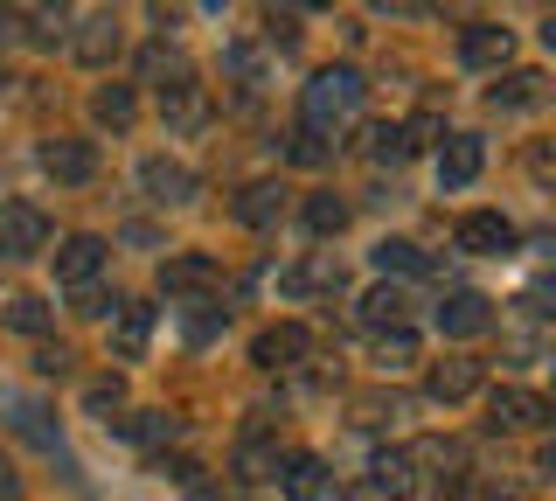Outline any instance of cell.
I'll list each match as a JSON object with an SVG mask.
<instances>
[{"label":"cell","instance_id":"cell-28","mask_svg":"<svg viewBox=\"0 0 556 501\" xmlns=\"http://www.w3.org/2000/svg\"><path fill=\"white\" fill-rule=\"evenodd\" d=\"M425 265H431V258L417 251L410 237H382V245H376V272H425Z\"/></svg>","mask_w":556,"mask_h":501},{"label":"cell","instance_id":"cell-15","mask_svg":"<svg viewBox=\"0 0 556 501\" xmlns=\"http://www.w3.org/2000/svg\"><path fill=\"white\" fill-rule=\"evenodd\" d=\"M161 118H167V133H202V126H208L202 84H195V77H174L167 91H161Z\"/></svg>","mask_w":556,"mask_h":501},{"label":"cell","instance_id":"cell-1","mask_svg":"<svg viewBox=\"0 0 556 501\" xmlns=\"http://www.w3.org/2000/svg\"><path fill=\"white\" fill-rule=\"evenodd\" d=\"M362 98H369L362 71H348V63L320 71V77L306 84V133H327V126H341V118H355V112H362Z\"/></svg>","mask_w":556,"mask_h":501},{"label":"cell","instance_id":"cell-35","mask_svg":"<svg viewBox=\"0 0 556 501\" xmlns=\"http://www.w3.org/2000/svg\"><path fill=\"white\" fill-rule=\"evenodd\" d=\"M292 161H300V167H320V161H327V140L300 126V133H292Z\"/></svg>","mask_w":556,"mask_h":501},{"label":"cell","instance_id":"cell-24","mask_svg":"<svg viewBox=\"0 0 556 501\" xmlns=\"http://www.w3.org/2000/svg\"><path fill=\"white\" fill-rule=\"evenodd\" d=\"M118 431L139 439V446H174V439H181V418H174V411H139V418H126Z\"/></svg>","mask_w":556,"mask_h":501},{"label":"cell","instance_id":"cell-34","mask_svg":"<svg viewBox=\"0 0 556 501\" xmlns=\"http://www.w3.org/2000/svg\"><path fill=\"white\" fill-rule=\"evenodd\" d=\"M118 404H126V384H118V376H104V384L84 390V411H91V418H104V411H118Z\"/></svg>","mask_w":556,"mask_h":501},{"label":"cell","instance_id":"cell-6","mask_svg":"<svg viewBox=\"0 0 556 501\" xmlns=\"http://www.w3.org/2000/svg\"><path fill=\"white\" fill-rule=\"evenodd\" d=\"M313 355V335L300 321H278V327H265V335L251 341V362L257 370H300V362Z\"/></svg>","mask_w":556,"mask_h":501},{"label":"cell","instance_id":"cell-12","mask_svg":"<svg viewBox=\"0 0 556 501\" xmlns=\"http://www.w3.org/2000/svg\"><path fill=\"white\" fill-rule=\"evenodd\" d=\"M56 286H77V292H91V279L104 272V237H63L56 251Z\"/></svg>","mask_w":556,"mask_h":501},{"label":"cell","instance_id":"cell-32","mask_svg":"<svg viewBox=\"0 0 556 501\" xmlns=\"http://www.w3.org/2000/svg\"><path fill=\"white\" fill-rule=\"evenodd\" d=\"M63 36H70V14H63V8H35V14H28V42L56 49Z\"/></svg>","mask_w":556,"mask_h":501},{"label":"cell","instance_id":"cell-36","mask_svg":"<svg viewBox=\"0 0 556 501\" xmlns=\"http://www.w3.org/2000/svg\"><path fill=\"white\" fill-rule=\"evenodd\" d=\"M118 306H126V300H112V292H84V300H77V314H84V321H112Z\"/></svg>","mask_w":556,"mask_h":501},{"label":"cell","instance_id":"cell-3","mask_svg":"<svg viewBox=\"0 0 556 501\" xmlns=\"http://www.w3.org/2000/svg\"><path fill=\"white\" fill-rule=\"evenodd\" d=\"M404 460H410L417 501H425V494H439V488H452V480H459V466H466V446H459V439H417Z\"/></svg>","mask_w":556,"mask_h":501},{"label":"cell","instance_id":"cell-5","mask_svg":"<svg viewBox=\"0 0 556 501\" xmlns=\"http://www.w3.org/2000/svg\"><path fill=\"white\" fill-rule=\"evenodd\" d=\"M486 425L494 431H543L549 425V397H535L521 384H501L494 397H486Z\"/></svg>","mask_w":556,"mask_h":501},{"label":"cell","instance_id":"cell-19","mask_svg":"<svg viewBox=\"0 0 556 501\" xmlns=\"http://www.w3.org/2000/svg\"><path fill=\"white\" fill-rule=\"evenodd\" d=\"M278 210H286V188H278V181H251V188L230 202V216L243 223V230H271Z\"/></svg>","mask_w":556,"mask_h":501},{"label":"cell","instance_id":"cell-39","mask_svg":"<svg viewBox=\"0 0 556 501\" xmlns=\"http://www.w3.org/2000/svg\"><path fill=\"white\" fill-rule=\"evenodd\" d=\"M0 501H22V474H14L8 460H0Z\"/></svg>","mask_w":556,"mask_h":501},{"label":"cell","instance_id":"cell-17","mask_svg":"<svg viewBox=\"0 0 556 501\" xmlns=\"http://www.w3.org/2000/svg\"><path fill=\"white\" fill-rule=\"evenodd\" d=\"M486 105L494 112H535V105H549V77L543 71H515V77H501L494 91H486Z\"/></svg>","mask_w":556,"mask_h":501},{"label":"cell","instance_id":"cell-25","mask_svg":"<svg viewBox=\"0 0 556 501\" xmlns=\"http://www.w3.org/2000/svg\"><path fill=\"white\" fill-rule=\"evenodd\" d=\"M0 321H8L14 335H49V321H56V314H49V306L35 300V292H14V300L0 306Z\"/></svg>","mask_w":556,"mask_h":501},{"label":"cell","instance_id":"cell-20","mask_svg":"<svg viewBox=\"0 0 556 501\" xmlns=\"http://www.w3.org/2000/svg\"><path fill=\"white\" fill-rule=\"evenodd\" d=\"M0 411H8V425L14 431H22V439H35V446H42V453H56V425H49V411L42 404H28V397H14V390H0Z\"/></svg>","mask_w":556,"mask_h":501},{"label":"cell","instance_id":"cell-11","mask_svg":"<svg viewBox=\"0 0 556 501\" xmlns=\"http://www.w3.org/2000/svg\"><path fill=\"white\" fill-rule=\"evenodd\" d=\"M486 327H494V300H486V292H445L439 300V335L473 341V335H486Z\"/></svg>","mask_w":556,"mask_h":501},{"label":"cell","instance_id":"cell-4","mask_svg":"<svg viewBox=\"0 0 556 501\" xmlns=\"http://www.w3.org/2000/svg\"><path fill=\"white\" fill-rule=\"evenodd\" d=\"M452 251H466V258H508L515 251V223L501 216V210H473V216L452 223Z\"/></svg>","mask_w":556,"mask_h":501},{"label":"cell","instance_id":"cell-33","mask_svg":"<svg viewBox=\"0 0 556 501\" xmlns=\"http://www.w3.org/2000/svg\"><path fill=\"white\" fill-rule=\"evenodd\" d=\"M223 63H230V77H243V84L265 77V57H257L251 42H230V49H223Z\"/></svg>","mask_w":556,"mask_h":501},{"label":"cell","instance_id":"cell-41","mask_svg":"<svg viewBox=\"0 0 556 501\" xmlns=\"http://www.w3.org/2000/svg\"><path fill=\"white\" fill-rule=\"evenodd\" d=\"M494 501H515V494H494Z\"/></svg>","mask_w":556,"mask_h":501},{"label":"cell","instance_id":"cell-16","mask_svg":"<svg viewBox=\"0 0 556 501\" xmlns=\"http://www.w3.org/2000/svg\"><path fill=\"white\" fill-rule=\"evenodd\" d=\"M480 376H486V362H473V355H452V362H431L425 390L439 397V404H459V397H473V390H480Z\"/></svg>","mask_w":556,"mask_h":501},{"label":"cell","instance_id":"cell-14","mask_svg":"<svg viewBox=\"0 0 556 501\" xmlns=\"http://www.w3.org/2000/svg\"><path fill=\"white\" fill-rule=\"evenodd\" d=\"M42 175L63 181V188H84V181L98 175V147L91 140H49L42 147Z\"/></svg>","mask_w":556,"mask_h":501},{"label":"cell","instance_id":"cell-40","mask_svg":"<svg viewBox=\"0 0 556 501\" xmlns=\"http://www.w3.org/2000/svg\"><path fill=\"white\" fill-rule=\"evenodd\" d=\"M14 28H22V14H0V42H8V36H14Z\"/></svg>","mask_w":556,"mask_h":501},{"label":"cell","instance_id":"cell-8","mask_svg":"<svg viewBox=\"0 0 556 501\" xmlns=\"http://www.w3.org/2000/svg\"><path fill=\"white\" fill-rule=\"evenodd\" d=\"M216 279H223V265L208 251H174L161 265V292H167V300H195V292H208Z\"/></svg>","mask_w":556,"mask_h":501},{"label":"cell","instance_id":"cell-21","mask_svg":"<svg viewBox=\"0 0 556 501\" xmlns=\"http://www.w3.org/2000/svg\"><path fill=\"white\" fill-rule=\"evenodd\" d=\"M153 341V306H118V327H112V355L118 362H139Z\"/></svg>","mask_w":556,"mask_h":501},{"label":"cell","instance_id":"cell-38","mask_svg":"<svg viewBox=\"0 0 556 501\" xmlns=\"http://www.w3.org/2000/svg\"><path fill=\"white\" fill-rule=\"evenodd\" d=\"M63 370H70L63 349H42V355H35V376H63Z\"/></svg>","mask_w":556,"mask_h":501},{"label":"cell","instance_id":"cell-2","mask_svg":"<svg viewBox=\"0 0 556 501\" xmlns=\"http://www.w3.org/2000/svg\"><path fill=\"white\" fill-rule=\"evenodd\" d=\"M42 251H49V216H42V202H28V196L0 202V258H42Z\"/></svg>","mask_w":556,"mask_h":501},{"label":"cell","instance_id":"cell-13","mask_svg":"<svg viewBox=\"0 0 556 501\" xmlns=\"http://www.w3.org/2000/svg\"><path fill=\"white\" fill-rule=\"evenodd\" d=\"M278 488H286L292 501H327L334 494V474H327L320 453H286L278 460Z\"/></svg>","mask_w":556,"mask_h":501},{"label":"cell","instance_id":"cell-10","mask_svg":"<svg viewBox=\"0 0 556 501\" xmlns=\"http://www.w3.org/2000/svg\"><path fill=\"white\" fill-rule=\"evenodd\" d=\"M508 57H515V36L501 22H466L459 28V63L466 71H501Z\"/></svg>","mask_w":556,"mask_h":501},{"label":"cell","instance_id":"cell-23","mask_svg":"<svg viewBox=\"0 0 556 501\" xmlns=\"http://www.w3.org/2000/svg\"><path fill=\"white\" fill-rule=\"evenodd\" d=\"M91 118H98V126H112V133H126L132 118H139V98H132V84H104V91L91 98Z\"/></svg>","mask_w":556,"mask_h":501},{"label":"cell","instance_id":"cell-7","mask_svg":"<svg viewBox=\"0 0 556 501\" xmlns=\"http://www.w3.org/2000/svg\"><path fill=\"white\" fill-rule=\"evenodd\" d=\"M486 167V140L480 133H445L439 140V188H473Z\"/></svg>","mask_w":556,"mask_h":501},{"label":"cell","instance_id":"cell-29","mask_svg":"<svg viewBox=\"0 0 556 501\" xmlns=\"http://www.w3.org/2000/svg\"><path fill=\"white\" fill-rule=\"evenodd\" d=\"M376 488H382V494H396V501H417L410 460H404V453H382V460H376Z\"/></svg>","mask_w":556,"mask_h":501},{"label":"cell","instance_id":"cell-27","mask_svg":"<svg viewBox=\"0 0 556 501\" xmlns=\"http://www.w3.org/2000/svg\"><path fill=\"white\" fill-rule=\"evenodd\" d=\"M306 230L313 237H341L348 230V202L341 196H306Z\"/></svg>","mask_w":556,"mask_h":501},{"label":"cell","instance_id":"cell-30","mask_svg":"<svg viewBox=\"0 0 556 501\" xmlns=\"http://www.w3.org/2000/svg\"><path fill=\"white\" fill-rule=\"evenodd\" d=\"M237 474H243V480H265V474H278V453L265 446V431H251V439L237 446Z\"/></svg>","mask_w":556,"mask_h":501},{"label":"cell","instance_id":"cell-9","mask_svg":"<svg viewBox=\"0 0 556 501\" xmlns=\"http://www.w3.org/2000/svg\"><path fill=\"white\" fill-rule=\"evenodd\" d=\"M139 188H147V202H161V210H188L195 202V167H181V161H147L139 167Z\"/></svg>","mask_w":556,"mask_h":501},{"label":"cell","instance_id":"cell-31","mask_svg":"<svg viewBox=\"0 0 556 501\" xmlns=\"http://www.w3.org/2000/svg\"><path fill=\"white\" fill-rule=\"evenodd\" d=\"M404 153H410L404 126H369V161H376V167H396Z\"/></svg>","mask_w":556,"mask_h":501},{"label":"cell","instance_id":"cell-22","mask_svg":"<svg viewBox=\"0 0 556 501\" xmlns=\"http://www.w3.org/2000/svg\"><path fill=\"white\" fill-rule=\"evenodd\" d=\"M404 314H410L404 286H369V292H362V321H369V327H404Z\"/></svg>","mask_w":556,"mask_h":501},{"label":"cell","instance_id":"cell-26","mask_svg":"<svg viewBox=\"0 0 556 501\" xmlns=\"http://www.w3.org/2000/svg\"><path fill=\"white\" fill-rule=\"evenodd\" d=\"M417 362V335L410 327H382L376 335V370H410Z\"/></svg>","mask_w":556,"mask_h":501},{"label":"cell","instance_id":"cell-37","mask_svg":"<svg viewBox=\"0 0 556 501\" xmlns=\"http://www.w3.org/2000/svg\"><path fill=\"white\" fill-rule=\"evenodd\" d=\"M265 28L271 42H300V14H265Z\"/></svg>","mask_w":556,"mask_h":501},{"label":"cell","instance_id":"cell-18","mask_svg":"<svg viewBox=\"0 0 556 501\" xmlns=\"http://www.w3.org/2000/svg\"><path fill=\"white\" fill-rule=\"evenodd\" d=\"M70 49H77V63L104 71V63H112L118 49H126V28H118V14H91V22H84V36L70 42Z\"/></svg>","mask_w":556,"mask_h":501}]
</instances>
